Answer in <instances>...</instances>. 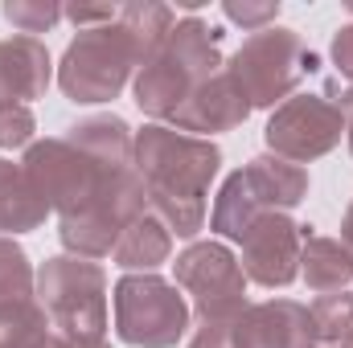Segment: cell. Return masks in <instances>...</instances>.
<instances>
[{
	"instance_id": "cell-1",
	"label": "cell",
	"mask_w": 353,
	"mask_h": 348,
	"mask_svg": "<svg viewBox=\"0 0 353 348\" xmlns=\"http://www.w3.org/2000/svg\"><path fill=\"white\" fill-rule=\"evenodd\" d=\"M136 173L148 184V213L176 238H197L205 226V193L218 176L222 152L201 135H185L165 123H148L132 144Z\"/></svg>"
},
{
	"instance_id": "cell-2",
	"label": "cell",
	"mask_w": 353,
	"mask_h": 348,
	"mask_svg": "<svg viewBox=\"0 0 353 348\" xmlns=\"http://www.w3.org/2000/svg\"><path fill=\"white\" fill-rule=\"evenodd\" d=\"M218 70H222V33L197 17H185L165 37L161 54L140 66L132 87L136 107L152 119H173V111L193 94V87L214 78Z\"/></svg>"
},
{
	"instance_id": "cell-3",
	"label": "cell",
	"mask_w": 353,
	"mask_h": 348,
	"mask_svg": "<svg viewBox=\"0 0 353 348\" xmlns=\"http://www.w3.org/2000/svg\"><path fill=\"white\" fill-rule=\"evenodd\" d=\"M37 303L58 336L70 345H107V274L90 259L58 254L37 270Z\"/></svg>"
},
{
	"instance_id": "cell-4",
	"label": "cell",
	"mask_w": 353,
	"mask_h": 348,
	"mask_svg": "<svg viewBox=\"0 0 353 348\" xmlns=\"http://www.w3.org/2000/svg\"><path fill=\"white\" fill-rule=\"evenodd\" d=\"M312 70H316V54L304 50L300 33L283 29V25H271V29L251 33L243 41V50L226 62V74L247 94L251 111L255 107L288 102L292 90L300 87Z\"/></svg>"
},
{
	"instance_id": "cell-5",
	"label": "cell",
	"mask_w": 353,
	"mask_h": 348,
	"mask_svg": "<svg viewBox=\"0 0 353 348\" xmlns=\"http://www.w3.org/2000/svg\"><path fill=\"white\" fill-rule=\"evenodd\" d=\"M21 168L29 176V184L37 188V197H41L50 209H58L62 217L87 209L94 201H107L123 176L136 173V168H128V173H103V168H99L90 156H83L66 135H62V140H33V144L25 148Z\"/></svg>"
},
{
	"instance_id": "cell-6",
	"label": "cell",
	"mask_w": 353,
	"mask_h": 348,
	"mask_svg": "<svg viewBox=\"0 0 353 348\" xmlns=\"http://www.w3.org/2000/svg\"><path fill=\"white\" fill-rule=\"evenodd\" d=\"M140 66V54L132 37L119 29V17L99 29H79V37L66 45L58 66V87L74 102H111L128 87L132 70Z\"/></svg>"
},
{
	"instance_id": "cell-7",
	"label": "cell",
	"mask_w": 353,
	"mask_h": 348,
	"mask_svg": "<svg viewBox=\"0 0 353 348\" xmlns=\"http://www.w3.org/2000/svg\"><path fill=\"white\" fill-rule=\"evenodd\" d=\"M115 332L132 348H173L189 328V303L161 274H123L115 283Z\"/></svg>"
},
{
	"instance_id": "cell-8",
	"label": "cell",
	"mask_w": 353,
	"mask_h": 348,
	"mask_svg": "<svg viewBox=\"0 0 353 348\" xmlns=\"http://www.w3.org/2000/svg\"><path fill=\"white\" fill-rule=\"evenodd\" d=\"M176 287L193 299L197 324L205 320H234L247 307V274L222 242H193L176 254Z\"/></svg>"
},
{
	"instance_id": "cell-9",
	"label": "cell",
	"mask_w": 353,
	"mask_h": 348,
	"mask_svg": "<svg viewBox=\"0 0 353 348\" xmlns=\"http://www.w3.org/2000/svg\"><path fill=\"white\" fill-rule=\"evenodd\" d=\"M345 135V115L337 111V102L321 98V94H292L288 102H279L271 111L263 127V140L271 156L292 160V164H308L329 156Z\"/></svg>"
},
{
	"instance_id": "cell-10",
	"label": "cell",
	"mask_w": 353,
	"mask_h": 348,
	"mask_svg": "<svg viewBox=\"0 0 353 348\" xmlns=\"http://www.w3.org/2000/svg\"><path fill=\"white\" fill-rule=\"evenodd\" d=\"M243 246V274L259 287H288L300 274V246H304V226H296L288 213H263Z\"/></svg>"
},
{
	"instance_id": "cell-11",
	"label": "cell",
	"mask_w": 353,
	"mask_h": 348,
	"mask_svg": "<svg viewBox=\"0 0 353 348\" xmlns=\"http://www.w3.org/2000/svg\"><path fill=\"white\" fill-rule=\"evenodd\" d=\"M230 336L234 348H316V324L304 303L267 299L234 316Z\"/></svg>"
},
{
	"instance_id": "cell-12",
	"label": "cell",
	"mask_w": 353,
	"mask_h": 348,
	"mask_svg": "<svg viewBox=\"0 0 353 348\" xmlns=\"http://www.w3.org/2000/svg\"><path fill=\"white\" fill-rule=\"evenodd\" d=\"M251 115V102H247V94L239 90V83L226 74V66L214 74V78H205V83H197L193 94L181 102L173 111V123L176 131H201V140H210L214 131H230V127H239L243 119Z\"/></svg>"
},
{
	"instance_id": "cell-13",
	"label": "cell",
	"mask_w": 353,
	"mask_h": 348,
	"mask_svg": "<svg viewBox=\"0 0 353 348\" xmlns=\"http://www.w3.org/2000/svg\"><path fill=\"white\" fill-rule=\"evenodd\" d=\"M50 50L37 37L0 41V107H29L50 87Z\"/></svg>"
},
{
	"instance_id": "cell-14",
	"label": "cell",
	"mask_w": 353,
	"mask_h": 348,
	"mask_svg": "<svg viewBox=\"0 0 353 348\" xmlns=\"http://www.w3.org/2000/svg\"><path fill=\"white\" fill-rule=\"evenodd\" d=\"M66 140H70L83 156H90L103 173H128V168H136V160H132L136 135H132V127H128L119 115H90V119H79V123L66 127Z\"/></svg>"
},
{
	"instance_id": "cell-15",
	"label": "cell",
	"mask_w": 353,
	"mask_h": 348,
	"mask_svg": "<svg viewBox=\"0 0 353 348\" xmlns=\"http://www.w3.org/2000/svg\"><path fill=\"white\" fill-rule=\"evenodd\" d=\"M243 176H247L255 201L267 213H283V209L300 205L304 193H308V173L300 164H292V160H279V156H255L243 168Z\"/></svg>"
},
{
	"instance_id": "cell-16",
	"label": "cell",
	"mask_w": 353,
	"mask_h": 348,
	"mask_svg": "<svg viewBox=\"0 0 353 348\" xmlns=\"http://www.w3.org/2000/svg\"><path fill=\"white\" fill-rule=\"evenodd\" d=\"M169 254H173V234L152 213H140L136 221H128L119 242H115V250H111L115 266L140 270V274H152L161 262H169Z\"/></svg>"
},
{
	"instance_id": "cell-17",
	"label": "cell",
	"mask_w": 353,
	"mask_h": 348,
	"mask_svg": "<svg viewBox=\"0 0 353 348\" xmlns=\"http://www.w3.org/2000/svg\"><path fill=\"white\" fill-rule=\"evenodd\" d=\"M50 205L37 197L21 164L0 160V238L4 234H29L46 221Z\"/></svg>"
},
{
	"instance_id": "cell-18",
	"label": "cell",
	"mask_w": 353,
	"mask_h": 348,
	"mask_svg": "<svg viewBox=\"0 0 353 348\" xmlns=\"http://www.w3.org/2000/svg\"><path fill=\"white\" fill-rule=\"evenodd\" d=\"M300 274H304V283H308L312 291L333 295V291H345V287L353 283V259H350V250H345L337 238L308 234V226H304Z\"/></svg>"
},
{
	"instance_id": "cell-19",
	"label": "cell",
	"mask_w": 353,
	"mask_h": 348,
	"mask_svg": "<svg viewBox=\"0 0 353 348\" xmlns=\"http://www.w3.org/2000/svg\"><path fill=\"white\" fill-rule=\"evenodd\" d=\"M263 213H267V209L255 201V193H251L247 176H243V168H239V173L226 176V184H222V193H218V201H214L210 230H214V234H222V238H230V242H243V238H247V230H251Z\"/></svg>"
},
{
	"instance_id": "cell-20",
	"label": "cell",
	"mask_w": 353,
	"mask_h": 348,
	"mask_svg": "<svg viewBox=\"0 0 353 348\" xmlns=\"http://www.w3.org/2000/svg\"><path fill=\"white\" fill-rule=\"evenodd\" d=\"M173 8L169 4H123L119 8V29L132 37V45H136V54H140V66L144 62H152L157 54H161V45H165V37L173 33Z\"/></svg>"
},
{
	"instance_id": "cell-21",
	"label": "cell",
	"mask_w": 353,
	"mask_h": 348,
	"mask_svg": "<svg viewBox=\"0 0 353 348\" xmlns=\"http://www.w3.org/2000/svg\"><path fill=\"white\" fill-rule=\"evenodd\" d=\"M33 299H37V274L29 266V254L12 238H0V312Z\"/></svg>"
},
{
	"instance_id": "cell-22",
	"label": "cell",
	"mask_w": 353,
	"mask_h": 348,
	"mask_svg": "<svg viewBox=\"0 0 353 348\" xmlns=\"http://www.w3.org/2000/svg\"><path fill=\"white\" fill-rule=\"evenodd\" d=\"M316 340L337 348H353V291H333L312 303Z\"/></svg>"
},
{
	"instance_id": "cell-23",
	"label": "cell",
	"mask_w": 353,
	"mask_h": 348,
	"mask_svg": "<svg viewBox=\"0 0 353 348\" xmlns=\"http://www.w3.org/2000/svg\"><path fill=\"white\" fill-rule=\"evenodd\" d=\"M4 21L17 25L21 37H33V33H50L58 25L62 8L50 0H4Z\"/></svg>"
},
{
	"instance_id": "cell-24",
	"label": "cell",
	"mask_w": 353,
	"mask_h": 348,
	"mask_svg": "<svg viewBox=\"0 0 353 348\" xmlns=\"http://www.w3.org/2000/svg\"><path fill=\"white\" fill-rule=\"evenodd\" d=\"M37 119L29 107H0V148H29Z\"/></svg>"
},
{
	"instance_id": "cell-25",
	"label": "cell",
	"mask_w": 353,
	"mask_h": 348,
	"mask_svg": "<svg viewBox=\"0 0 353 348\" xmlns=\"http://www.w3.org/2000/svg\"><path fill=\"white\" fill-rule=\"evenodd\" d=\"M222 12H226V21H234V25L259 33V29H271V25H275V17H279V0H275V4H271V0H263V4H247V0L239 4V0H226Z\"/></svg>"
},
{
	"instance_id": "cell-26",
	"label": "cell",
	"mask_w": 353,
	"mask_h": 348,
	"mask_svg": "<svg viewBox=\"0 0 353 348\" xmlns=\"http://www.w3.org/2000/svg\"><path fill=\"white\" fill-rule=\"evenodd\" d=\"M62 17H70L79 29H99V25H111L119 17V8L115 4H70V8H62Z\"/></svg>"
},
{
	"instance_id": "cell-27",
	"label": "cell",
	"mask_w": 353,
	"mask_h": 348,
	"mask_svg": "<svg viewBox=\"0 0 353 348\" xmlns=\"http://www.w3.org/2000/svg\"><path fill=\"white\" fill-rule=\"evenodd\" d=\"M230 324L234 320H205V324H197V336L189 340V348H234Z\"/></svg>"
},
{
	"instance_id": "cell-28",
	"label": "cell",
	"mask_w": 353,
	"mask_h": 348,
	"mask_svg": "<svg viewBox=\"0 0 353 348\" xmlns=\"http://www.w3.org/2000/svg\"><path fill=\"white\" fill-rule=\"evenodd\" d=\"M333 62H337V70L353 83V25H345V29L333 37Z\"/></svg>"
},
{
	"instance_id": "cell-29",
	"label": "cell",
	"mask_w": 353,
	"mask_h": 348,
	"mask_svg": "<svg viewBox=\"0 0 353 348\" xmlns=\"http://www.w3.org/2000/svg\"><path fill=\"white\" fill-rule=\"evenodd\" d=\"M25 348H83V345H70L66 336H58V332L50 328V332H41L37 340H29V345H25ZM94 348H111V345H94Z\"/></svg>"
},
{
	"instance_id": "cell-30",
	"label": "cell",
	"mask_w": 353,
	"mask_h": 348,
	"mask_svg": "<svg viewBox=\"0 0 353 348\" xmlns=\"http://www.w3.org/2000/svg\"><path fill=\"white\" fill-rule=\"evenodd\" d=\"M337 111L345 115V135H350V152H353V87L341 90V98H337Z\"/></svg>"
},
{
	"instance_id": "cell-31",
	"label": "cell",
	"mask_w": 353,
	"mask_h": 348,
	"mask_svg": "<svg viewBox=\"0 0 353 348\" xmlns=\"http://www.w3.org/2000/svg\"><path fill=\"white\" fill-rule=\"evenodd\" d=\"M341 246L350 250V259H353V201H350V209H345V221H341Z\"/></svg>"
},
{
	"instance_id": "cell-32",
	"label": "cell",
	"mask_w": 353,
	"mask_h": 348,
	"mask_svg": "<svg viewBox=\"0 0 353 348\" xmlns=\"http://www.w3.org/2000/svg\"><path fill=\"white\" fill-rule=\"evenodd\" d=\"M325 348H337V345H325Z\"/></svg>"
},
{
	"instance_id": "cell-33",
	"label": "cell",
	"mask_w": 353,
	"mask_h": 348,
	"mask_svg": "<svg viewBox=\"0 0 353 348\" xmlns=\"http://www.w3.org/2000/svg\"><path fill=\"white\" fill-rule=\"evenodd\" d=\"M0 348H8V345H0Z\"/></svg>"
}]
</instances>
